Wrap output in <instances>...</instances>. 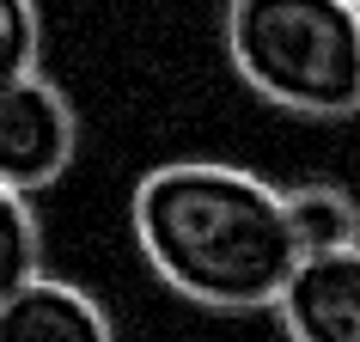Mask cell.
Masks as SVG:
<instances>
[{
	"label": "cell",
	"instance_id": "cell-5",
	"mask_svg": "<svg viewBox=\"0 0 360 342\" xmlns=\"http://www.w3.org/2000/svg\"><path fill=\"white\" fill-rule=\"evenodd\" d=\"M0 342H116V324L79 281L31 275L0 300Z\"/></svg>",
	"mask_w": 360,
	"mask_h": 342
},
{
	"label": "cell",
	"instance_id": "cell-4",
	"mask_svg": "<svg viewBox=\"0 0 360 342\" xmlns=\"http://www.w3.org/2000/svg\"><path fill=\"white\" fill-rule=\"evenodd\" d=\"M275 318L293 342H360V239L305 251L275 293Z\"/></svg>",
	"mask_w": 360,
	"mask_h": 342
},
{
	"label": "cell",
	"instance_id": "cell-3",
	"mask_svg": "<svg viewBox=\"0 0 360 342\" xmlns=\"http://www.w3.org/2000/svg\"><path fill=\"white\" fill-rule=\"evenodd\" d=\"M79 153V116L56 80L25 74L0 86V184L19 196H37L61 184V171Z\"/></svg>",
	"mask_w": 360,
	"mask_h": 342
},
{
	"label": "cell",
	"instance_id": "cell-9",
	"mask_svg": "<svg viewBox=\"0 0 360 342\" xmlns=\"http://www.w3.org/2000/svg\"><path fill=\"white\" fill-rule=\"evenodd\" d=\"M348 6H354V13H360V0H348Z\"/></svg>",
	"mask_w": 360,
	"mask_h": 342
},
{
	"label": "cell",
	"instance_id": "cell-2",
	"mask_svg": "<svg viewBox=\"0 0 360 342\" xmlns=\"http://www.w3.org/2000/svg\"><path fill=\"white\" fill-rule=\"evenodd\" d=\"M226 56L275 110H360V13L348 0H226Z\"/></svg>",
	"mask_w": 360,
	"mask_h": 342
},
{
	"label": "cell",
	"instance_id": "cell-8",
	"mask_svg": "<svg viewBox=\"0 0 360 342\" xmlns=\"http://www.w3.org/2000/svg\"><path fill=\"white\" fill-rule=\"evenodd\" d=\"M37 56H43L37 0H0V86L37 74Z\"/></svg>",
	"mask_w": 360,
	"mask_h": 342
},
{
	"label": "cell",
	"instance_id": "cell-7",
	"mask_svg": "<svg viewBox=\"0 0 360 342\" xmlns=\"http://www.w3.org/2000/svg\"><path fill=\"white\" fill-rule=\"evenodd\" d=\"M31 275H43V227L31 214V196L0 184V300Z\"/></svg>",
	"mask_w": 360,
	"mask_h": 342
},
{
	"label": "cell",
	"instance_id": "cell-6",
	"mask_svg": "<svg viewBox=\"0 0 360 342\" xmlns=\"http://www.w3.org/2000/svg\"><path fill=\"white\" fill-rule=\"evenodd\" d=\"M281 202H287V227H293L300 257L360 239V208L342 184H293V190H281Z\"/></svg>",
	"mask_w": 360,
	"mask_h": 342
},
{
	"label": "cell",
	"instance_id": "cell-1",
	"mask_svg": "<svg viewBox=\"0 0 360 342\" xmlns=\"http://www.w3.org/2000/svg\"><path fill=\"white\" fill-rule=\"evenodd\" d=\"M129 220L147 269L208 312H269L300 263L281 190L220 159L153 165L134 184Z\"/></svg>",
	"mask_w": 360,
	"mask_h": 342
}]
</instances>
